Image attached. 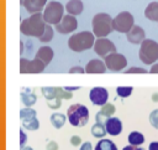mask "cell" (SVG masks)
I'll use <instances>...</instances> for the list:
<instances>
[{
    "label": "cell",
    "instance_id": "6da1fadb",
    "mask_svg": "<svg viewBox=\"0 0 158 150\" xmlns=\"http://www.w3.org/2000/svg\"><path fill=\"white\" fill-rule=\"evenodd\" d=\"M46 21L43 20V14L37 12L32 14L30 17L22 20L20 30L25 36H31V37H41L46 30Z\"/></svg>",
    "mask_w": 158,
    "mask_h": 150
},
{
    "label": "cell",
    "instance_id": "7a4b0ae2",
    "mask_svg": "<svg viewBox=\"0 0 158 150\" xmlns=\"http://www.w3.org/2000/svg\"><path fill=\"white\" fill-rule=\"evenodd\" d=\"M94 33L90 31H81L78 33H74L68 40V46L74 52H81L85 50H89L94 47Z\"/></svg>",
    "mask_w": 158,
    "mask_h": 150
},
{
    "label": "cell",
    "instance_id": "3957f363",
    "mask_svg": "<svg viewBox=\"0 0 158 150\" xmlns=\"http://www.w3.org/2000/svg\"><path fill=\"white\" fill-rule=\"evenodd\" d=\"M93 25V33L98 36V38L107 36L112 30V19L109 14L105 12H99L93 17L91 21Z\"/></svg>",
    "mask_w": 158,
    "mask_h": 150
},
{
    "label": "cell",
    "instance_id": "277c9868",
    "mask_svg": "<svg viewBox=\"0 0 158 150\" xmlns=\"http://www.w3.org/2000/svg\"><path fill=\"white\" fill-rule=\"evenodd\" d=\"M67 115L73 126H84L89 121V109L80 103L72 104L67 109Z\"/></svg>",
    "mask_w": 158,
    "mask_h": 150
},
{
    "label": "cell",
    "instance_id": "5b68a950",
    "mask_svg": "<svg viewBox=\"0 0 158 150\" xmlns=\"http://www.w3.org/2000/svg\"><path fill=\"white\" fill-rule=\"evenodd\" d=\"M139 60L144 64H153L158 60V42L154 40H144L139 47Z\"/></svg>",
    "mask_w": 158,
    "mask_h": 150
},
{
    "label": "cell",
    "instance_id": "8992f818",
    "mask_svg": "<svg viewBox=\"0 0 158 150\" xmlns=\"http://www.w3.org/2000/svg\"><path fill=\"white\" fill-rule=\"evenodd\" d=\"M63 11H64V7L60 2L58 1H51L44 11H43V20L46 21V24H49V25H57L62 21L63 19Z\"/></svg>",
    "mask_w": 158,
    "mask_h": 150
},
{
    "label": "cell",
    "instance_id": "52a82bcc",
    "mask_svg": "<svg viewBox=\"0 0 158 150\" xmlns=\"http://www.w3.org/2000/svg\"><path fill=\"white\" fill-rule=\"evenodd\" d=\"M133 16L128 11H122L112 19V27L117 32L127 33L133 27Z\"/></svg>",
    "mask_w": 158,
    "mask_h": 150
},
{
    "label": "cell",
    "instance_id": "ba28073f",
    "mask_svg": "<svg viewBox=\"0 0 158 150\" xmlns=\"http://www.w3.org/2000/svg\"><path fill=\"white\" fill-rule=\"evenodd\" d=\"M105 64L107 69L112 72H120L127 66V60L123 55L114 52L105 57Z\"/></svg>",
    "mask_w": 158,
    "mask_h": 150
},
{
    "label": "cell",
    "instance_id": "9c48e42d",
    "mask_svg": "<svg viewBox=\"0 0 158 150\" xmlns=\"http://www.w3.org/2000/svg\"><path fill=\"white\" fill-rule=\"evenodd\" d=\"M44 68H46V64L36 57L31 61H28L23 57L20 60V72L21 73H41Z\"/></svg>",
    "mask_w": 158,
    "mask_h": 150
},
{
    "label": "cell",
    "instance_id": "30bf717a",
    "mask_svg": "<svg viewBox=\"0 0 158 150\" xmlns=\"http://www.w3.org/2000/svg\"><path fill=\"white\" fill-rule=\"evenodd\" d=\"M94 51L98 56L100 57H106L109 56L110 53H114L116 52V46L114 45V42H111L110 40L105 38V37H101V38H98L95 42H94Z\"/></svg>",
    "mask_w": 158,
    "mask_h": 150
},
{
    "label": "cell",
    "instance_id": "8fae6325",
    "mask_svg": "<svg viewBox=\"0 0 158 150\" xmlns=\"http://www.w3.org/2000/svg\"><path fill=\"white\" fill-rule=\"evenodd\" d=\"M78 27V21L75 19V16L73 15H65L63 16L62 21L59 24L56 25V30L59 32V33H69V32H73L75 31Z\"/></svg>",
    "mask_w": 158,
    "mask_h": 150
},
{
    "label": "cell",
    "instance_id": "7c38bea8",
    "mask_svg": "<svg viewBox=\"0 0 158 150\" xmlns=\"http://www.w3.org/2000/svg\"><path fill=\"white\" fill-rule=\"evenodd\" d=\"M89 95H90L91 103L95 104V105H104V104L107 103L109 93L102 87H94V88H91Z\"/></svg>",
    "mask_w": 158,
    "mask_h": 150
},
{
    "label": "cell",
    "instance_id": "4fadbf2b",
    "mask_svg": "<svg viewBox=\"0 0 158 150\" xmlns=\"http://www.w3.org/2000/svg\"><path fill=\"white\" fill-rule=\"evenodd\" d=\"M126 37H127V41L137 45V43H142L146 40V32L141 26L133 25V27L126 33Z\"/></svg>",
    "mask_w": 158,
    "mask_h": 150
},
{
    "label": "cell",
    "instance_id": "5bb4252c",
    "mask_svg": "<svg viewBox=\"0 0 158 150\" xmlns=\"http://www.w3.org/2000/svg\"><path fill=\"white\" fill-rule=\"evenodd\" d=\"M115 112H116V108H115V105L111 104V103H106V104L101 105V109H100V110L96 113V115H95L96 123L105 124V121H106L109 118H111V115H114Z\"/></svg>",
    "mask_w": 158,
    "mask_h": 150
},
{
    "label": "cell",
    "instance_id": "9a60e30c",
    "mask_svg": "<svg viewBox=\"0 0 158 150\" xmlns=\"http://www.w3.org/2000/svg\"><path fill=\"white\" fill-rule=\"evenodd\" d=\"M104 125H105L106 133H107L109 135L116 136V135H118V134L122 131V123H121V120H120L118 118L111 117V118H109V119L105 121Z\"/></svg>",
    "mask_w": 158,
    "mask_h": 150
},
{
    "label": "cell",
    "instance_id": "2e32d148",
    "mask_svg": "<svg viewBox=\"0 0 158 150\" xmlns=\"http://www.w3.org/2000/svg\"><path fill=\"white\" fill-rule=\"evenodd\" d=\"M106 64L101 60H91L88 62L85 67L86 73H105L106 72Z\"/></svg>",
    "mask_w": 158,
    "mask_h": 150
},
{
    "label": "cell",
    "instance_id": "e0dca14e",
    "mask_svg": "<svg viewBox=\"0 0 158 150\" xmlns=\"http://www.w3.org/2000/svg\"><path fill=\"white\" fill-rule=\"evenodd\" d=\"M47 0H25L22 5L30 14H37V12H41Z\"/></svg>",
    "mask_w": 158,
    "mask_h": 150
},
{
    "label": "cell",
    "instance_id": "ac0fdd59",
    "mask_svg": "<svg viewBox=\"0 0 158 150\" xmlns=\"http://www.w3.org/2000/svg\"><path fill=\"white\" fill-rule=\"evenodd\" d=\"M53 50L51 48V47H48V46H43V47H41V48H38V51L36 52V58H38V60H41L46 66L52 61V58H53Z\"/></svg>",
    "mask_w": 158,
    "mask_h": 150
},
{
    "label": "cell",
    "instance_id": "d6986e66",
    "mask_svg": "<svg viewBox=\"0 0 158 150\" xmlns=\"http://www.w3.org/2000/svg\"><path fill=\"white\" fill-rule=\"evenodd\" d=\"M84 6H83V2L80 0H69L65 5V10L68 11L69 15H79L81 11H83Z\"/></svg>",
    "mask_w": 158,
    "mask_h": 150
},
{
    "label": "cell",
    "instance_id": "ffe728a7",
    "mask_svg": "<svg viewBox=\"0 0 158 150\" xmlns=\"http://www.w3.org/2000/svg\"><path fill=\"white\" fill-rule=\"evenodd\" d=\"M144 16L151 21H158V2L153 1L147 5L144 10Z\"/></svg>",
    "mask_w": 158,
    "mask_h": 150
},
{
    "label": "cell",
    "instance_id": "44dd1931",
    "mask_svg": "<svg viewBox=\"0 0 158 150\" xmlns=\"http://www.w3.org/2000/svg\"><path fill=\"white\" fill-rule=\"evenodd\" d=\"M21 100L26 107H31L36 103L37 97L33 92H30V89H25V92L21 93Z\"/></svg>",
    "mask_w": 158,
    "mask_h": 150
},
{
    "label": "cell",
    "instance_id": "7402d4cb",
    "mask_svg": "<svg viewBox=\"0 0 158 150\" xmlns=\"http://www.w3.org/2000/svg\"><path fill=\"white\" fill-rule=\"evenodd\" d=\"M94 150H117V146L115 145L114 141L109 139H101L100 141H98Z\"/></svg>",
    "mask_w": 158,
    "mask_h": 150
},
{
    "label": "cell",
    "instance_id": "603a6c76",
    "mask_svg": "<svg viewBox=\"0 0 158 150\" xmlns=\"http://www.w3.org/2000/svg\"><path fill=\"white\" fill-rule=\"evenodd\" d=\"M51 123L56 129H60L65 123V115L62 113H53L51 115Z\"/></svg>",
    "mask_w": 158,
    "mask_h": 150
},
{
    "label": "cell",
    "instance_id": "cb8c5ba5",
    "mask_svg": "<svg viewBox=\"0 0 158 150\" xmlns=\"http://www.w3.org/2000/svg\"><path fill=\"white\" fill-rule=\"evenodd\" d=\"M128 143H130V145H136V146L142 145L144 143V136L139 131H132L128 135Z\"/></svg>",
    "mask_w": 158,
    "mask_h": 150
},
{
    "label": "cell",
    "instance_id": "d4e9b609",
    "mask_svg": "<svg viewBox=\"0 0 158 150\" xmlns=\"http://www.w3.org/2000/svg\"><path fill=\"white\" fill-rule=\"evenodd\" d=\"M42 94L44 95V98H46L47 100H52V99L59 98V97H58L57 87H43V88H42Z\"/></svg>",
    "mask_w": 158,
    "mask_h": 150
},
{
    "label": "cell",
    "instance_id": "484cf974",
    "mask_svg": "<svg viewBox=\"0 0 158 150\" xmlns=\"http://www.w3.org/2000/svg\"><path fill=\"white\" fill-rule=\"evenodd\" d=\"M36 115H37V112L35 109H32L31 107H26V108L20 110V118H21L22 121L23 120L33 119V118H36Z\"/></svg>",
    "mask_w": 158,
    "mask_h": 150
},
{
    "label": "cell",
    "instance_id": "4316f807",
    "mask_svg": "<svg viewBox=\"0 0 158 150\" xmlns=\"http://www.w3.org/2000/svg\"><path fill=\"white\" fill-rule=\"evenodd\" d=\"M91 134L95 138H102V136H105V134H106L105 125L101 124V123H95L93 125V128H91Z\"/></svg>",
    "mask_w": 158,
    "mask_h": 150
},
{
    "label": "cell",
    "instance_id": "83f0119b",
    "mask_svg": "<svg viewBox=\"0 0 158 150\" xmlns=\"http://www.w3.org/2000/svg\"><path fill=\"white\" fill-rule=\"evenodd\" d=\"M22 126L25 129H27V130L33 131V130H37L40 128V121H38L37 118H33V119H30V120H23L22 121Z\"/></svg>",
    "mask_w": 158,
    "mask_h": 150
},
{
    "label": "cell",
    "instance_id": "f1b7e54d",
    "mask_svg": "<svg viewBox=\"0 0 158 150\" xmlns=\"http://www.w3.org/2000/svg\"><path fill=\"white\" fill-rule=\"evenodd\" d=\"M52 38H53V29L49 26V24H47L43 35L40 37V41L41 42H49Z\"/></svg>",
    "mask_w": 158,
    "mask_h": 150
},
{
    "label": "cell",
    "instance_id": "f546056e",
    "mask_svg": "<svg viewBox=\"0 0 158 150\" xmlns=\"http://www.w3.org/2000/svg\"><path fill=\"white\" fill-rule=\"evenodd\" d=\"M133 88L132 87H117L116 88V93L117 95H120L121 98H127L131 95Z\"/></svg>",
    "mask_w": 158,
    "mask_h": 150
},
{
    "label": "cell",
    "instance_id": "4dcf8cb0",
    "mask_svg": "<svg viewBox=\"0 0 158 150\" xmlns=\"http://www.w3.org/2000/svg\"><path fill=\"white\" fill-rule=\"evenodd\" d=\"M149 123L154 129H158V109H154L149 114Z\"/></svg>",
    "mask_w": 158,
    "mask_h": 150
},
{
    "label": "cell",
    "instance_id": "1f68e13d",
    "mask_svg": "<svg viewBox=\"0 0 158 150\" xmlns=\"http://www.w3.org/2000/svg\"><path fill=\"white\" fill-rule=\"evenodd\" d=\"M57 90H58V97H59L60 99H70V98L73 97V94H72L70 92L65 90V89L62 88V87H57Z\"/></svg>",
    "mask_w": 158,
    "mask_h": 150
},
{
    "label": "cell",
    "instance_id": "d6a6232c",
    "mask_svg": "<svg viewBox=\"0 0 158 150\" xmlns=\"http://www.w3.org/2000/svg\"><path fill=\"white\" fill-rule=\"evenodd\" d=\"M47 105L51 109H58L62 105V99L60 98H56V99H52V100H47Z\"/></svg>",
    "mask_w": 158,
    "mask_h": 150
},
{
    "label": "cell",
    "instance_id": "836d02e7",
    "mask_svg": "<svg viewBox=\"0 0 158 150\" xmlns=\"http://www.w3.org/2000/svg\"><path fill=\"white\" fill-rule=\"evenodd\" d=\"M126 73H147V69H144L142 67H131V68L126 69Z\"/></svg>",
    "mask_w": 158,
    "mask_h": 150
},
{
    "label": "cell",
    "instance_id": "e575fe53",
    "mask_svg": "<svg viewBox=\"0 0 158 150\" xmlns=\"http://www.w3.org/2000/svg\"><path fill=\"white\" fill-rule=\"evenodd\" d=\"M70 144H72L73 146H78V145H80V144H81V139H80V136H78V135H73V136L70 138Z\"/></svg>",
    "mask_w": 158,
    "mask_h": 150
},
{
    "label": "cell",
    "instance_id": "d590c367",
    "mask_svg": "<svg viewBox=\"0 0 158 150\" xmlns=\"http://www.w3.org/2000/svg\"><path fill=\"white\" fill-rule=\"evenodd\" d=\"M20 138H21V141H20V148H25V144H26V140H27V136L25 134L23 130H20Z\"/></svg>",
    "mask_w": 158,
    "mask_h": 150
},
{
    "label": "cell",
    "instance_id": "8d00e7d4",
    "mask_svg": "<svg viewBox=\"0 0 158 150\" xmlns=\"http://www.w3.org/2000/svg\"><path fill=\"white\" fill-rule=\"evenodd\" d=\"M84 72H85V69L81 68L80 66H75V67H72L69 69V73H84Z\"/></svg>",
    "mask_w": 158,
    "mask_h": 150
},
{
    "label": "cell",
    "instance_id": "74e56055",
    "mask_svg": "<svg viewBox=\"0 0 158 150\" xmlns=\"http://www.w3.org/2000/svg\"><path fill=\"white\" fill-rule=\"evenodd\" d=\"M46 150H58V144L56 141H49L46 146Z\"/></svg>",
    "mask_w": 158,
    "mask_h": 150
},
{
    "label": "cell",
    "instance_id": "f35d334b",
    "mask_svg": "<svg viewBox=\"0 0 158 150\" xmlns=\"http://www.w3.org/2000/svg\"><path fill=\"white\" fill-rule=\"evenodd\" d=\"M122 150H146V149H143L141 146H136V145H127Z\"/></svg>",
    "mask_w": 158,
    "mask_h": 150
},
{
    "label": "cell",
    "instance_id": "ab89813d",
    "mask_svg": "<svg viewBox=\"0 0 158 150\" xmlns=\"http://www.w3.org/2000/svg\"><path fill=\"white\" fill-rule=\"evenodd\" d=\"M80 150H93V148H91V143H90V141H85V143L80 146Z\"/></svg>",
    "mask_w": 158,
    "mask_h": 150
},
{
    "label": "cell",
    "instance_id": "60d3db41",
    "mask_svg": "<svg viewBox=\"0 0 158 150\" xmlns=\"http://www.w3.org/2000/svg\"><path fill=\"white\" fill-rule=\"evenodd\" d=\"M148 150H158V141H152L148 146Z\"/></svg>",
    "mask_w": 158,
    "mask_h": 150
},
{
    "label": "cell",
    "instance_id": "b9f144b4",
    "mask_svg": "<svg viewBox=\"0 0 158 150\" xmlns=\"http://www.w3.org/2000/svg\"><path fill=\"white\" fill-rule=\"evenodd\" d=\"M151 73H158V63H153V66L149 69Z\"/></svg>",
    "mask_w": 158,
    "mask_h": 150
},
{
    "label": "cell",
    "instance_id": "7bdbcfd3",
    "mask_svg": "<svg viewBox=\"0 0 158 150\" xmlns=\"http://www.w3.org/2000/svg\"><path fill=\"white\" fill-rule=\"evenodd\" d=\"M64 89L68 90V92H73V90H78V89H80V87H79V86H78V87H64Z\"/></svg>",
    "mask_w": 158,
    "mask_h": 150
},
{
    "label": "cell",
    "instance_id": "ee69618b",
    "mask_svg": "<svg viewBox=\"0 0 158 150\" xmlns=\"http://www.w3.org/2000/svg\"><path fill=\"white\" fill-rule=\"evenodd\" d=\"M152 100H153V102H158V93H153V95H152Z\"/></svg>",
    "mask_w": 158,
    "mask_h": 150
},
{
    "label": "cell",
    "instance_id": "f6af8a7d",
    "mask_svg": "<svg viewBox=\"0 0 158 150\" xmlns=\"http://www.w3.org/2000/svg\"><path fill=\"white\" fill-rule=\"evenodd\" d=\"M21 150H33V149H32L31 146H25V148H22Z\"/></svg>",
    "mask_w": 158,
    "mask_h": 150
},
{
    "label": "cell",
    "instance_id": "bcb514c9",
    "mask_svg": "<svg viewBox=\"0 0 158 150\" xmlns=\"http://www.w3.org/2000/svg\"><path fill=\"white\" fill-rule=\"evenodd\" d=\"M23 1H25V0H20V2H21V4H23Z\"/></svg>",
    "mask_w": 158,
    "mask_h": 150
}]
</instances>
